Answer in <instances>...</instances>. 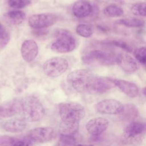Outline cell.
<instances>
[{
  "instance_id": "6da1fadb",
  "label": "cell",
  "mask_w": 146,
  "mask_h": 146,
  "mask_svg": "<svg viewBox=\"0 0 146 146\" xmlns=\"http://www.w3.org/2000/svg\"><path fill=\"white\" fill-rule=\"evenodd\" d=\"M21 110L19 115L27 121L34 122L40 120L45 111L39 100L33 96H26L20 100Z\"/></svg>"
},
{
  "instance_id": "7a4b0ae2",
  "label": "cell",
  "mask_w": 146,
  "mask_h": 146,
  "mask_svg": "<svg viewBox=\"0 0 146 146\" xmlns=\"http://www.w3.org/2000/svg\"><path fill=\"white\" fill-rule=\"evenodd\" d=\"M118 54L110 50L95 48L86 52L83 56L82 60L86 64L110 66L117 63Z\"/></svg>"
},
{
  "instance_id": "3957f363",
  "label": "cell",
  "mask_w": 146,
  "mask_h": 146,
  "mask_svg": "<svg viewBox=\"0 0 146 146\" xmlns=\"http://www.w3.org/2000/svg\"><path fill=\"white\" fill-rule=\"evenodd\" d=\"M93 74L87 69H79L70 73L67 77V82L70 86L78 92L89 91Z\"/></svg>"
},
{
  "instance_id": "277c9868",
  "label": "cell",
  "mask_w": 146,
  "mask_h": 146,
  "mask_svg": "<svg viewBox=\"0 0 146 146\" xmlns=\"http://www.w3.org/2000/svg\"><path fill=\"white\" fill-rule=\"evenodd\" d=\"M56 38L51 44V49L56 52H68L75 48L76 41L70 31L63 29H58L54 32Z\"/></svg>"
},
{
  "instance_id": "5b68a950",
  "label": "cell",
  "mask_w": 146,
  "mask_h": 146,
  "mask_svg": "<svg viewBox=\"0 0 146 146\" xmlns=\"http://www.w3.org/2000/svg\"><path fill=\"white\" fill-rule=\"evenodd\" d=\"M59 113L63 122L79 123L85 116V110L79 103L64 102L59 104Z\"/></svg>"
},
{
  "instance_id": "8992f818",
  "label": "cell",
  "mask_w": 146,
  "mask_h": 146,
  "mask_svg": "<svg viewBox=\"0 0 146 146\" xmlns=\"http://www.w3.org/2000/svg\"><path fill=\"white\" fill-rule=\"evenodd\" d=\"M66 59L61 57H54L46 60L43 65L44 74L51 78H56L63 74L68 68Z\"/></svg>"
},
{
  "instance_id": "52a82bcc",
  "label": "cell",
  "mask_w": 146,
  "mask_h": 146,
  "mask_svg": "<svg viewBox=\"0 0 146 146\" xmlns=\"http://www.w3.org/2000/svg\"><path fill=\"white\" fill-rule=\"evenodd\" d=\"M58 20V16L53 13L37 14L29 18V24L34 29H42L51 26Z\"/></svg>"
},
{
  "instance_id": "ba28073f",
  "label": "cell",
  "mask_w": 146,
  "mask_h": 146,
  "mask_svg": "<svg viewBox=\"0 0 146 146\" xmlns=\"http://www.w3.org/2000/svg\"><path fill=\"white\" fill-rule=\"evenodd\" d=\"M124 108V105L118 100L107 99L98 102L95 106L96 110L100 113L108 115L120 114Z\"/></svg>"
},
{
  "instance_id": "9c48e42d",
  "label": "cell",
  "mask_w": 146,
  "mask_h": 146,
  "mask_svg": "<svg viewBox=\"0 0 146 146\" xmlns=\"http://www.w3.org/2000/svg\"><path fill=\"white\" fill-rule=\"evenodd\" d=\"M114 87L113 79L104 76H94L88 92L101 94L106 92Z\"/></svg>"
},
{
  "instance_id": "30bf717a",
  "label": "cell",
  "mask_w": 146,
  "mask_h": 146,
  "mask_svg": "<svg viewBox=\"0 0 146 146\" xmlns=\"http://www.w3.org/2000/svg\"><path fill=\"white\" fill-rule=\"evenodd\" d=\"M54 131L50 127H38L31 129L29 133V138L37 143H44L50 141L54 137Z\"/></svg>"
},
{
  "instance_id": "8fae6325",
  "label": "cell",
  "mask_w": 146,
  "mask_h": 146,
  "mask_svg": "<svg viewBox=\"0 0 146 146\" xmlns=\"http://www.w3.org/2000/svg\"><path fill=\"white\" fill-rule=\"evenodd\" d=\"M109 122L104 117H95L89 120L86 125L87 132L92 136H100L108 128Z\"/></svg>"
},
{
  "instance_id": "7c38bea8",
  "label": "cell",
  "mask_w": 146,
  "mask_h": 146,
  "mask_svg": "<svg viewBox=\"0 0 146 146\" xmlns=\"http://www.w3.org/2000/svg\"><path fill=\"white\" fill-rule=\"evenodd\" d=\"M117 64L126 73L131 74L139 69V66L135 58L127 53H119Z\"/></svg>"
},
{
  "instance_id": "4fadbf2b",
  "label": "cell",
  "mask_w": 146,
  "mask_h": 146,
  "mask_svg": "<svg viewBox=\"0 0 146 146\" xmlns=\"http://www.w3.org/2000/svg\"><path fill=\"white\" fill-rule=\"evenodd\" d=\"M145 129L144 125L140 122H131L124 129L123 137L127 141H135L139 139Z\"/></svg>"
},
{
  "instance_id": "5bb4252c",
  "label": "cell",
  "mask_w": 146,
  "mask_h": 146,
  "mask_svg": "<svg viewBox=\"0 0 146 146\" xmlns=\"http://www.w3.org/2000/svg\"><path fill=\"white\" fill-rule=\"evenodd\" d=\"M23 59L27 62H31L36 57L38 53L37 43L33 40H26L22 44L21 48Z\"/></svg>"
},
{
  "instance_id": "9a60e30c",
  "label": "cell",
  "mask_w": 146,
  "mask_h": 146,
  "mask_svg": "<svg viewBox=\"0 0 146 146\" xmlns=\"http://www.w3.org/2000/svg\"><path fill=\"white\" fill-rule=\"evenodd\" d=\"M113 81L115 86L128 97L133 98L138 96L139 89L135 83L123 79H113Z\"/></svg>"
},
{
  "instance_id": "2e32d148",
  "label": "cell",
  "mask_w": 146,
  "mask_h": 146,
  "mask_svg": "<svg viewBox=\"0 0 146 146\" xmlns=\"http://www.w3.org/2000/svg\"><path fill=\"white\" fill-rule=\"evenodd\" d=\"M72 11L75 17L83 18L91 14L92 11V6L87 0H78L73 5Z\"/></svg>"
},
{
  "instance_id": "e0dca14e",
  "label": "cell",
  "mask_w": 146,
  "mask_h": 146,
  "mask_svg": "<svg viewBox=\"0 0 146 146\" xmlns=\"http://www.w3.org/2000/svg\"><path fill=\"white\" fill-rule=\"evenodd\" d=\"M21 110L20 100L14 99L7 102L0 107V116L10 117L19 114Z\"/></svg>"
},
{
  "instance_id": "ac0fdd59",
  "label": "cell",
  "mask_w": 146,
  "mask_h": 146,
  "mask_svg": "<svg viewBox=\"0 0 146 146\" xmlns=\"http://www.w3.org/2000/svg\"><path fill=\"white\" fill-rule=\"evenodd\" d=\"M2 128L7 132L17 133L23 131L26 127V123L23 119L13 118L2 123Z\"/></svg>"
},
{
  "instance_id": "d6986e66",
  "label": "cell",
  "mask_w": 146,
  "mask_h": 146,
  "mask_svg": "<svg viewBox=\"0 0 146 146\" xmlns=\"http://www.w3.org/2000/svg\"><path fill=\"white\" fill-rule=\"evenodd\" d=\"M139 115L136 106L133 104L128 103L124 105V108L120 113V118L123 121L132 122Z\"/></svg>"
},
{
  "instance_id": "ffe728a7",
  "label": "cell",
  "mask_w": 146,
  "mask_h": 146,
  "mask_svg": "<svg viewBox=\"0 0 146 146\" xmlns=\"http://www.w3.org/2000/svg\"><path fill=\"white\" fill-rule=\"evenodd\" d=\"M5 17L8 22L17 25L22 23L26 18V14L22 11L12 10L7 13Z\"/></svg>"
},
{
  "instance_id": "44dd1931",
  "label": "cell",
  "mask_w": 146,
  "mask_h": 146,
  "mask_svg": "<svg viewBox=\"0 0 146 146\" xmlns=\"http://www.w3.org/2000/svg\"><path fill=\"white\" fill-rule=\"evenodd\" d=\"M79 123H66L62 121L59 125L60 135H74L79 129Z\"/></svg>"
},
{
  "instance_id": "7402d4cb",
  "label": "cell",
  "mask_w": 146,
  "mask_h": 146,
  "mask_svg": "<svg viewBox=\"0 0 146 146\" xmlns=\"http://www.w3.org/2000/svg\"><path fill=\"white\" fill-rule=\"evenodd\" d=\"M116 24L124 26L129 28H138L141 27L144 25V21L143 19L137 18H128L117 20Z\"/></svg>"
},
{
  "instance_id": "603a6c76",
  "label": "cell",
  "mask_w": 146,
  "mask_h": 146,
  "mask_svg": "<svg viewBox=\"0 0 146 146\" xmlns=\"http://www.w3.org/2000/svg\"><path fill=\"white\" fill-rule=\"evenodd\" d=\"M104 14L108 17L117 18L121 17L124 14L123 10L115 4H111L107 6L103 10Z\"/></svg>"
},
{
  "instance_id": "cb8c5ba5",
  "label": "cell",
  "mask_w": 146,
  "mask_h": 146,
  "mask_svg": "<svg viewBox=\"0 0 146 146\" xmlns=\"http://www.w3.org/2000/svg\"><path fill=\"white\" fill-rule=\"evenodd\" d=\"M76 33L84 38H88L93 34L92 27L87 24H80L76 28Z\"/></svg>"
},
{
  "instance_id": "d4e9b609",
  "label": "cell",
  "mask_w": 146,
  "mask_h": 146,
  "mask_svg": "<svg viewBox=\"0 0 146 146\" xmlns=\"http://www.w3.org/2000/svg\"><path fill=\"white\" fill-rule=\"evenodd\" d=\"M131 11L135 15L146 17V3L138 2L133 4L131 7Z\"/></svg>"
},
{
  "instance_id": "484cf974",
  "label": "cell",
  "mask_w": 146,
  "mask_h": 146,
  "mask_svg": "<svg viewBox=\"0 0 146 146\" xmlns=\"http://www.w3.org/2000/svg\"><path fill=\"white\" fill-rule=\"evenodd\" d=\"M103 44L105 45H110L119 47L124 50L127 52H132V48L131 47V46L124 41L121 40H112L110 41L105 42Z\"/></svg>"
},
{
  "instance_id": "4316f807",
  "label": "cell",
  "mask_w": 146,
  "mask_h": 146,
  "mask_svg": "<svg viewBox=\"0 0 146 146\" xmlns=\"http://www.w3.org/2000/svg\"><path fill=\"white\" fill-rule=\"evenodd\" d=\"M135 59L137 62L146 64V47H140L136 48L133 52Z\"/></svg>"
},
{
  "instance_id": "83f0119b",
  "label": "cell",
  "mask_w": 146,
  "mask_h": 146,
  "mask_svg": "<svg viewBox=\"0 0 146 146\" xmlns=\"http://www.w3.org/2000/svg\"><path fill=\"white\" fill-rule=\"evenodd\" d=\"M76 139L74 135H60L59 144L60 146H75Z\"/></svg>"
},
{
  "instance_id": "f1b7e54d",
  "label": "cell",
  "mask_w": 146,
  "mask_h": 146,
  "mask_svg": "<svg viewBox=\"0 0 146 146\" xmlns=\"http://www.w3.org/2000/svg\"><path fill=\"white\" fill-rule=\"evenodd\" d=\"M9 5L14 9H22L30 3V0H7Z\"/></svg>"
},
{
  "instance_id": "f546056e",
  "label": "cell",
  "mask_w": 146,
  "mask_h": 146,
  "mask_svg": "<svg viewBox=\"0 0 146 146\" xmlns=\"http://www.w3.org/2000/svg\"><path fill=\"white\" fill-rule=\"evenodd\" d=\"M10 40L9 34L4 29L0 31V50L4 48Z\"/></svg>"
},
{
  "instance_id": "4dcf8cb0",
  "label": "cell",
  "mask_w": 146,
  "mask_h": 146,
  "mask_svg": "<svg viewBox=\"0 0 146 146\" xmlns=\"http://www.w3.org/2000/svg\"><path fill=\"white\" fill-rule=\"evenodd\" d=\"M15 141L13 137L9 136H0V146H11Z\"/></svg>"
},
{
  "instance_id": "1f68e13d",
  "label": "cell",
  "mask_w": 146,
  "mask_h": 146,
  "mask_svg": "<svg viewBox=\"0 0 146 146\" xmlns=\"http://www.w3.org/2000/svg\"><path fill=\"white\" fill-rule=\"evenodd\" d=\"M11 146H33V143L29 138L23 139L15 140Z\"/></svg>"
},
{
  "instance_id": "d6a6232c",
  "label": "cell",
  "mask_w": 146,
  "mask_h": 146,
  "mask_svg": "<svg viewBox=\"0 0 146 146\" xmlns=\"http://www.w3.org/2000/svg\"><path fill=\"white\" fill-rule=\"evenodd\" d=\"M48 33L47 30H43L42 29H35L34 31H33V33L37 35V36H41V35H46Z\"/></svg>"
},
{
  "instance_id": "836d02e7",
  "label": "cell",
  "mask_w": 146,
  "mask_h": 146,
  "mask_svg": "<svg viewBox=\"0 0 146 146\" xmlns=\"http://www.w3.org/2000/svg\"><path fill=\"white\" fill-rule=\"evenodd\" d=\"M75 146H94L92 145H83V144H78Z\"/></svg>"
},
{
  "instance_id": "e575fe53",
  "label": "cell",
  "mask_w": 146,
  "mask_h": 146,
  "mask_svg": "<svg viewBox=\"0 0 146 146\" xmlns=\"http://www.w3.org/2000/svg\"><path fill=\"white\" fill-rule=\"evenodd\" d=\"M143 94H144L145 96H146V87L143 89Z\"/></svg>"
},
{
  "instance_id": "d590c367",
  "label": "cell",
  "mask_w": 146,
  "mask_h": 146,
  "mask_svg": "<svg viewBox=\"0 0 146 146\" xmlns=\"http://www.w3.org/2000/svg\"><path fill=\"white\" fill-rule=\"evenodd\" d=\"M3 28H2V26H1V23H0V31Z\"/></svg>"
}]
</instances>
